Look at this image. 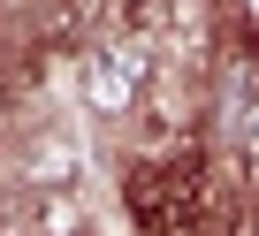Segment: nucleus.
<instances>
[{"mask_svg": "<svg viewBox=\"0 0 259 236\" xmlns=\"http://www.w3.org/2000/svg\"><path fill=\"white\" fill-rule=\"evenodd\" d=\"M145 91H153V61H145V46H138V38L107 31V38H92V46H84V99H92V114H107V122H130V114L145 107Z\"/></svg>", "mask_w": 259, "mask_h": 236, "instance_id": "f257e3e1", "label": "nucleus"}]
</instances>
